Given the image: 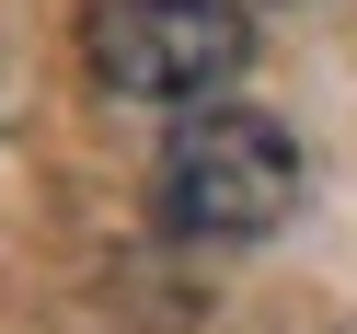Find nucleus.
Wrapping results in <instances>:
<instances>
[{"mask_svg": "<svg viewBox=\"0 0 357 334\" xmlns=\"http://www.w3.org/2000/svg\"><path fill=\"white\" fill-rule=\"evenodd\" d=\"M150 196L185 242H265L300 208V139L254 104H196V116H173Z\"/></svg>", "mask_w": 357, "mask_h": 334, "instance_id": "f257e3e1", "label": "nucleus"}, {"mask_svg": "<svg viewBox=\"0 0 357 334\" xmlns=\"http://www.w3.org/2000/svg\"><path fill=\"white\" fill-rule=\"evenodd\" d=\"M242 58V0H93V81L127 104H231Z\"/></svg>", "mask_w": 357, "mask_h": 334, "instance_id": "f03ea898", "label": "nucleus"}]
</instances>
